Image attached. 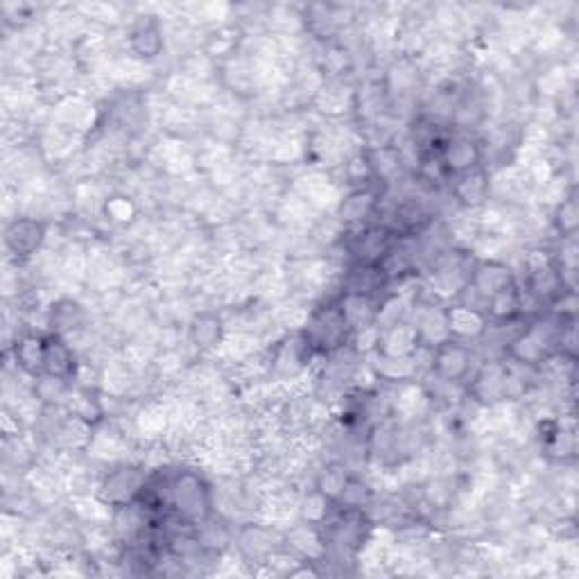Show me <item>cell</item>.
I'll use <instances>...</instances> for the list:
<instances>
[{
  "label": "cell",
  "mask_w": 579,
  "mask_h": 579,
  "mask_svg": "<svg viewBox=\"0 0 579 579\" xmlns=\"http://www.w3.org/2000/svg\"><path fill=\"white\" fill-rule=\"evenodd\" d=\"M166 505L185 525H202L211 514L209 487L195 473H179L167 482Z\"/></svg>",
  "instance_id": "1"
},
{
  "label": "cell",
  "mask_w": 579,
  "mask_h": 579,
  "mask_svg": "<svg viewBox=\"0 0 579 579\" xmlns=\"http://www.w3.org/2000/svg\"><path fill=\"white\" fill-rule=\"evenodd\" d=\"M351 326H348L347 317H344L339 306H326L312 312L311 321L303 333V342L308 348H317V351L333 353L347 342L351 335Z\"/></svg>",
  "instance_id": "2"
},
{
  "label": "cell",
  "mask_w": 579,
  "mask_h": 579,
  "mask_svg": "<svg viewBox=\"0 0 579 579\" xmlns=\"http://www.w3.org/2000/svg\"><path fill=\"white\" fill-rule=\"evenodd\" d=\"M482 161V149L477 140L471 136H450L439 152V166L444 167L448 175H466V172L477 170Z\"/></svg>",
  "instance_id": "3"
},
{
  "label": "cell",
  "mask_w": 579,
  "mask_h": 579,
  "mask_svg": "<svg viewBox=\"0 0 579 579\" xmlns=\"http://www.w3.org/2000/svg\"><path fill=\"white\" fill-rule=\"evenodd\" d=\"M471 369V353L462 339H446L432 351V371L446 383H459Z\"/></svg>",
  "instance_id": "4"
},
{
  "label": "cell",
  "mask_w": 579,
  "mask_h": 579,
  "mask_svg": "<svg viewBox=\"0 0 579 579\" xmlns=\"http://www.w3.org/2000/svg\"><path fill=\"white\" fill-rule=\"evenodd\" d=\"M46 240V224L32 218L12 220L5 229V245L16 258H28L37 254Z\"/></svg>",
  "instance_id": "5"
},
{
  "label": "cell",
  "mask_w": 579,
  "mask_h": 579,
  "mask_svg": "<svg viewBox=\"0 0 579 579\" xmlns=\"http://www.w3.org/2000/svg\"><path fill=\"white\" fill-rule=\"evenodd\" d=\"M145 477L140 475L136 468L121 466L104 480L103 493L109 502H113L116 507H127L143 493L145 489Z\"/></svg>",
  "instance_id": "6"
},
{
  "label": "cell",
  "mask_w": 579,
  "mask_h": 579,
  "mask_svg": "<svg viewBox=\"0 0 579 579\" xmlns=\"http://www.w3.org/2000/svg\"><path fill=\"white\" fill-rule=\"evenodd\" d=\"M75 371L73 348L59 333L43 338V375L50 380H68Z\"/></svg>",
  "instance_id": "7"
},
{
  "label": "cell",
  "mask_w": 579,
  "mask_h": 579,
  "mask_svg": "<svg viewBox=\"0 0 579 579\" xmlns=\"http://www.w3.org/2000/svg\"><path fill=\"white\" fill-rule=\"evenodd\" d=\"M446 326L453 339H462L484 329V315L471 306H455L446 312Z\"/></svg>",
  "instance_id": "8"
},
{
  "label": "cell",
  "mask_w": 579,
  "mask_h": 579,
  "mask_svg": "<svg viewBox=\"0 0 579 579\" xmlns=\"http://www.w3.org/2000/svg\"><path fill=\"white\" fill-rule=\"evenodd\" d=\"M16 365L32 375H43V338L25 335L14 348Z\"/></svg>",
  "instance_id": "9"
},
{
  "label": "cell",
  "mask_w": 579,
  "mask_h": 579,
  "mask_svg": "<svg viewBox=\"0 0 579 579\" xmlns=\"http://www.w3.org/2000/svg\"><path fill=\"white\" fill-rule=\"evenodd\" d=\"M455 193H457V197L464 204H480L487 197V176H484V172L480 167L466 172V175H459Z\"/></svg>",
  "instance_id": "10"
},
{
  "label": "cell",
  "mask_w": 579,
  "mask_h": 579,
  "mask_svg": "<svg viewBox=\"0 0 579 579\" xmlns=\"http://www.w3.org/2000/svg\"><path fill=\"white\" fill-rule=\"evenodd\" d=\"M131 48H134L136 55L145 57V59L157 57L163 48V37L158 25L154 23V21L139 25V28L131 32Z\"/></svg>",
  "instance_id": "11"
},
{
  "label": "cell",
  "mask_w": 579,
  "mask_h": 579,
  "mask_svg": "<svg viewBox=\"0 0 579 579\" xmlns=\"http://www.w3.org/2000/svg\"><path fill=\"white\" fill-rule=\"evenodd\" d=\"M190 338L200 348L218 347L220 339H222V321H220V317L209 315V312L200 315L190 326Z\"/></svg>",
  "instance_id": "12"
},
{
  "label": "cell",
  "mask_w": 579,
  "mask_h": 579,
  "mask_svg": "<svg viewBox=\"0 0 579 579\" xmlns=\"http://www.w3.org/2000/svg\"><path fill=\"white\" fill-rule=\"evenodd\" d=\"M348 480H351V477L347 475V468H344L342 464H329V466L324 468V473L320 475L317 489H320V493L326 501H339V496H342L344 489H347Z\"/></svg>",
  "instance_id": "13"
},
{
  "label": "cell",
  "mask_w": 579,
  "mask_h": 579,
  "mask_svg": "<svg viewBox=\"0 0 579 579\" xmlns=\"http://www.w3.org/2000/svg\"><path fill=\"white\" fill-rule=\"evenodd\" d=\"M375 209V197L371 190L362 188L351 193L342 204V220L347 222H362L366 220V215H371V211Z\"/></svg>",
  "instance_id": "14"
},
{
  "label": "cell",
  "mask_w": 579,
  "mask_h": 579,
  "mask_svg": "<svg viewBox=\"0 0 579 579\" xmlns=\"http://www.w3.org/2000/svg\"><path fill=\"white\" fill-rule=\"evenodd\" d=\"M73 308H77L73 302H61L59 306L52 308V333L61 335V330L75 329L79 320L73 317Z\"/></svg>",
  "instance_id": "15"
}]
</instances>
